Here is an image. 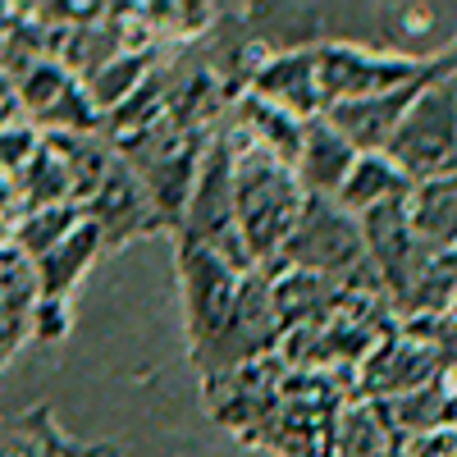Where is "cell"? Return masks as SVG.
<instances>
[{
    "label": "cell",
    "mask_w": 457,
    "mask_h": 457,
    "mask_svg": "<svg viewBox=\"0 0 457 457\" xmlns=\"http://www.w3.org/2000/svg\"><path fill=\"white\" fill-rule=\"evenodd\" d=\"M228 137H234V211H238L243 243L256 261V270H270L302 206H307V187H302L293 165L247 142L234 124H228Z\"/></svg>",
    "instance_id": "1"
},
{
    "label": "cell",
    "mask_w": 457,
    "mask_h": 457,
    "mask_svg": "<svg viewBox=\"0 0 457 457\" xmlns=\"http://www.w3.org/2000/svg\"><path fill=\"white\" fill-rule=\"evenodd\" d=\"M19 197H23V215L28 211H51V206H73L69 170L46 137H42V151L32 156V165L19 174Z\"/></svg>",
    "instance_id": "18"
},
{
    "label": "cell",
    "mask_w": 457,
    "mask_h": 457,
    "mask_svg": "<svg viewBox=\"0 0 457 457\" xmlns=\"http://www.w3.org/2000/svg\"><path fill=\"white\" fill-rule=\"evenodd\" d=\"M42 151V129H32L28 120H14L0 129V179H14L32 165V156Z\"/></svg>",
    "instance_id": "20"
},
{
    "label": "cell",
    "mask_w": 457,
    "mask_h": 457,
    "mask_svg": "<svg viewBox=\"0 0 457 457\" xmlns=\"http://www.w3.org/2000/svg\"><path fill=\"white\" fill-rule=\"evenodd\" d=\"M23 338H28L23 329H0V366H5V361L14 357V348H19Z\"/></svg>",
    "instance_id": "23"
},
{
    "label": "cell",
    "mask_w": 457,
    "mask_h": 457,
    "mask_svg": "<svg viewBox=\"0 0 457 457\" xmlns=\"http://www.w3.org/2000/svg\"><path fill=\"white\" fill-rule=\"evenodd\" d=\"M411 197V179L385 156V151H375V156H357L348 183H343V193L334 197L348 215H370L379 206H389V202H407Z\"/></svg>",
    "instance_id": "15"
},
{
    "label": "cell",
    "mask_w": 457,
    "mask_h": 457,
    "mask_svg": "<svg viewBox=\"0 0 457 457\" xmlns=\"http://www.w3.org/2000/svg\"><path fill=\"white\" fill-rule=\"evenodd\" d=\"M385 156L411 183L457 170V60L411 101Z\"/></svg>",
    "instance_id": "4"
},
{
    "label": "cell",
    "mask_w": 457,
    "mask_h": 457,
    "mask_svg": "<svg viewBox=\"0 0 457 457\" xmlns=\"http://www.w3.org/2000/svg\"><path fill=\"white\" fill-rule=\"evenodd\" d=\"M247 92L279 105V110H288V114H297V120H316V114H325L320 73H316V46H293V51H279V55H265L261 69L252 73Z\"/></svg>",
    "instance_id": "9"
},
{
    "label": "cell",
    "mask_w": 457,
    "mask_h": 457,
    "mask_svg": "<svg viewBox=\"0 0 457 457\" xmlns=\"http://www.w3.org/2000/svg\"><path fill=\"white\" fill-rule=\"evenodd\" d=\"M398 457H457V421L439 426V430H426V435H411Z\"/></svg>",
    "instance_id": "21"
},
{
    "label": "cell",
    "mask_w": 457,
    "mask_h": 457,
    "mask_svg": "<svg viewBox=\"0 0 457 457\" xmlns=\"http://www.w3.org/2000/svg\"><path fill=\"white\" fill-rule=\"evenodd\" d=\"M23 220V197H19V183L14 179H0V228L14 234V224Z\"/></svg>",
    "instance_id": "22"
},
{
    "label": "cell",
    "mask_w": 457,
    "mask_h": 457,
    "mask_svg": "<svg viewBox=\"0 0 457 457\" xmlns=\"http://www.w3.org/2000/svg\"><path fill=\"white\" fill-rule=\"evenodd\" d=\"M42 307V279L37 261L23 256L14 243L0 247V329H32V316Z\"/></svg>",
    "instance_id": "16"
},
{
    "label": "cell",
    "mask_w": 457,
    "mask_h": 457,
    "mask_svg": "<svg viewBox=\"0 0 457 457\" xmlns=\"http://www.w3.org/2000/svg\"><path fill=\"white\" fill-rule=\"evenodd\" d=\"M275 270H302V275H320V279H357L370 270L366 261V238H361V220L348 215L334 197H307L293 234L279 252Z\"/></svg>",
    "instance_id": "3"
},
{
    "label": "cell",
    "mask_w": 457,
    "mask_h": 457,
    "mask_svg": "<svg viewBox=\"0 0 457 457\" xmlns=\"http://www.w3.org/2000/svg\"><path fill=\"white\" fill-rule=\"evenodd\" d=\"M444 370V357L435 353V343H411V338H394V343H379V348L361 361V379H366V394L370 398H403L435 385Z\"/></svg>",
    "instance_id": "10"
},
{
    "label": "cell",
    "mask_w": 457,
    "mask_h": 457,
    "mask_svg": "<svg viewBox=\"0 0 457 457\" xmlns=\"http://www.w3.org/2000/svg\"><path fill=\"white\" fill-rule=\"evenodd\" d=\"M83 215L101 228L105 247H124L129 238H142V234H161L165 215L156 211V202H151V193L142 187V179L129 170V161L120 156L114 161V170L105 174L101 193L83 206Z\"/></svg>",
    "instance_id": "8"
},
{
    "label": "cell",
    "mask_w": 457,
    "mask_h": 457,
    "mask_svg": "<svg viewBox=\"0 0 457 457\" xmlns=\"http://www.w3.org/2000/svg\"><path fill=\"white\" fill-rule=\"evenodd\" d=\"M439 55H398V51H370L348 42H325L316 46V73H320V101L325 110L398 92L416 79H426Z\"/></svg>",
    "instance_id": "5"
},
{
    "label": "cell",
    "mask_w": 457,
    "mask_h": 457,
    "mask_svg": "<svg viewBox=\"0 0 457 457\" xmlns=\"http://www.w3.org/2000/svg\"><path fill=\"white\" fill-rule=\"evenodd\" d=\"M10 238H14V234H5V228H0V247H5V243H10Z\"/></svg>",
    "instance_id": "24"
},
{
    "label": "cell",
    "mask_w": 457,
    "mask_h": 457,
    "mask_svg": "<svg viewBox=\"0 0 457 457\" xmlns=\"http://www.w3.org/2000/svg\"><path fill=\"white\" fill-rule=\"evenodd\" d=\"M179 238L211 247L215 256L234 261L238 270H256V261L243 243V228H238V211H234V137H228V124L215 129L202 151L197 183H193V197H187Z\"/></svg>",
    "instance_id": "2"
},
{
    "label": "cell",
    "mask_w": 457,
    "mask_h": 457,
    "mask_svg": "<svg viewBox=\"0 0 457 457\" xmlns=\"http://www.w3.org/2000/svg\"><path fill=\"white\" fill-rule=\"evenodd\" d=\"M407 220L426 252H457V170L411 183Z\"/></svg>",
    "instance_id": "12"
},
{
    "label": "cell",
    "mask_w": 457,
    "mask_h": 457,
    "mask_svg": "<svg viewBox=\"0 0 457 457\" xmlns=\"http://www.w3.org/2000/svg\"><path fill=\"white\" fill-rule=\"evenodd\" d=\"M179 275H183V307H187V334H193V357H202L224 334L228 316L238 307L243 279L252 270H238L234 261L215 256L211 247L179 238Z\"/></svg>",
    "instance_id": "6"
},
{
    "label": "cell",
    "mask_w": 457,
    "mask_h": 457,
    "mask_svg": "<svg viewBox=\"0 0 457 457\" xmlns=\"http://www.w3.org/2000/svg\"><path fill=\"white\" fill-rule=\"evenodd\" d=\"M156 64H161L156 51H124V55H114L105 69H96L83 87H87V96H92V105H96L101 120H105L110 110H120V105L151 79V73H156Z\"/></svg>",
    "instance_id": "17"
},
{
    "label": "cell",
    "mask_w": 457,
    "mask_h": 457,
    "mask_svg": "<svg viewBox=\"0 0 457 457\" xmlns=\"http://www.w3.org/2000/svg\"><path fill=\"white\" fill-rule=\"evenodd\" d=\"M83 220V206H51V211H28L19 224H14V247L32 261H42L46 252H55L73 228Z\"/></svg>",
    "instance_id": "19"
},
{
    "label": "cell",
    "mask_w": 457,
    "mask_h": 457,
    "mask_svg": "<svg viewBox=\"0 0 457 457\" xmlns=\"http://www.w3.org/2000/svg\"><path fill=\"white\" fill-rule=\"evenodd\" d=\"M357 165V146L343 137L325 114H316V120H307V133H302V151H297V179L302 187H307V197H338L343 183H348Z\"/></svg>",
    "instance_id": "11"
},
{
    "label": "cell",
    "mask_w": 457,
    "mask_h": 457,
    "mask_svg": "<svg viewBox=\"0 0 457 457\" xmlns=\"http://www.w3.org/2000/svg\"><path fill=\"white\" fill-rule=\"evenodd\" d=\"M234 129L256 142L261 151H270V156H279L284 165L297 161V151H302V133H307V120H297V114L270 105V101H261L252 92H243L234 101Z\"/></svg>",
    "instance_id": "14"
},
{
    "label": "cell",
    "mask_w": 457,
    "mask_h": 457,
    "mask_svg": "<svg viewBox=\"0 0 457 457\" xmlns=\"http://www.w3.org/2000/svg\"><path fill=\"white\" fill-rule=\"evenodd\" d=\"M105 252V238H101V228L83 215L79 228L55 247L46 252L42 261H37V279H42V302H51V307H69V297L73 288L83 284V275L92 270V261Z\"/></svg>",
    "instance_id": "13"
},
{
    "label": "cell",
    "mask_w": 457,
    "mask_h": 457,
    "mask_svg": "<svg viewBox=\"0 0 457 457\" xmlns=\"http://www.w3.org/2000/svg\"><path fill=\"white\" fill-rule=\"evenodd\" d=\"M453 60H457V51H453V55H439V60L430 64L426 79H416V83H407V87H398V92H385V96H366V101L334 105V110H325V120L357 146V156L389 151V142H394V133H398V124H403V114L411 110V101L421 96L426 83H435L444 69H453Z\"/></svg>",
    "instance_id": "7"
}]
</instances>
